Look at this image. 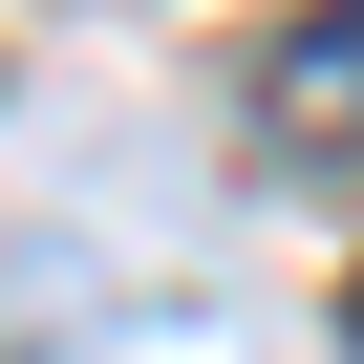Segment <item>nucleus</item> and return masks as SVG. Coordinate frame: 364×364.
<instances>
[{
	"label": "nucleus",
	"mask_w": 364,
	"mask_h": 364,
	"mask_svg": "<svg viewBox=\"0 0 364 364\" xmlns=\"http://www.w3.org/2000/svg\"><path fill=\"white\" fill-rule=\"evenodd\" d=\"M257 150L279 171H364V0H321V22L257 43Z\"/></svg>",
	"instance_id": "obj_1"
}]
</instances>
